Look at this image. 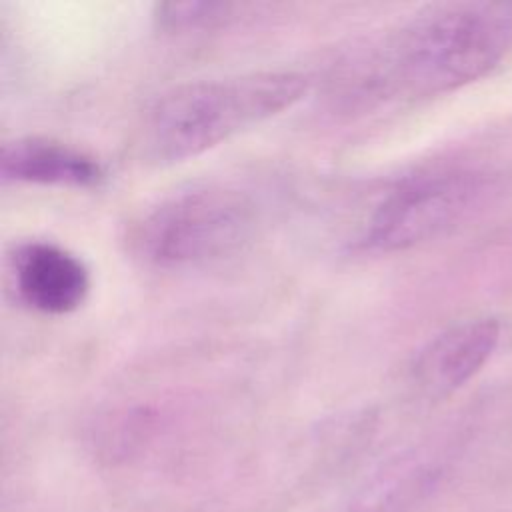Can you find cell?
I'll list each match as a JSON object with an SVG mask.
<instances>
[{"instance_id":"obj_1","label":"cell","mask_w":512,"mask_h":512,"mask_svg":"<svg viewBox=\"0 0 512 512\" xmlns=\"http://www.w3.org/2000/svg\"><path fill=\"white\" fill-rule=\"evenodd\" d=\"M510 48V2L436 4L360 56L352 98L414 102L442 96L486 76Z\"/></svg>"},{"instance_id":"obj_2","label":"cell","mask_w":512,"mask_h":512,"mask_svg":"<svg viewBox=\"0 0 512 512\" xmlns=\"http://www.w3.org/2000/svg\"><path fill=\"white\" fill-rule=\"evenodd\" d=\"M310 80L294 70H262L194 80L162 92L138 126V148L150 164L194 158L292 108Z\"/></svg>"},{"instance_id":"obj_3","label":"cell","mask_w":512,"mask_h":512,"mask_svg":"<svg viewBox=\"0 0 512 512\" xmlns=\"http://www.w3.org/2000/svg\"><path fill=\"white\" fill-rule=\"evenodd\" d=\"M256 206L240 190L198 186L164 198L130 232L136 256L158 268H196L240 252L256 232Z\"/></svg>"},{"instance_id":"obj_4","label":"cell","mask_w":512,"mask_h":512,"mask_svg":"<svg viewBox=\"0 0 512 512\" xmlns=\"http://www.w3.org/2000/svg\"><path fill=\"white\" fill-rule=\"evenodd\" d=\"M484 178L466 168L442 166L398 180L376 204L362 246L402 252L454 228L480 200Z\"/></svg>"},{"instance_id":"obj_5","label":"cell","mask_w":512,"mask_h":512,"mask_svg":"<svg viewBox=\"0 0 512 512\" xmlns=\"http://www.w3.org/2000/svg\"><path fill=\"white\" fill-rule=\"evenodd\" d=\"M8 276L16 298L30 310L62 316L80 308L90 292V272L70 250L28 240L12 248Z\"/></svg>"},{"instance_id":"obj_6","label":"cell","mask_w":512,"mask_h":512,"mask_svg":"<svg viewBox=\"0 0 512 512\" xmlns=\"http://www.w3.org/2000/svg\"><path fill=\"white\" fill-rule=\"evenodd\" d=\"M500 342L492 316L460 320L432 336L410 362V382L430 398H442L472 380Z\"/></svg>"},{"instance_id":"obj_7","label":"cell","mask_w":512,"mask_h":512,"mask_svg":"<svg viewBox=\"0 0 512 512\" xmlns=\"http://www.w3.org/2000/svg\"><path fill=\"white\" fill-rule=\"evenodd\" d=\"M0 172L4 180L62 188H98L106 178L94 156L36 136L6 144L0 156Z\"/></svg>"},{"instance_id":"obj_8","label":"cell","mask_w":512,"mask_h":512,"mask_svg":"<svg viewBox=\"0 0 512 512\" xmlns=\"http://www.w3.org/2000/svg\"><path fill=\"white\" fill-rule=\"evenodd\" d=\"M238 10L242 6L232 2H162L154 6L152 18L158 30L184 34L224 26L236 18Z\"/></svg>"}]
</instances>
